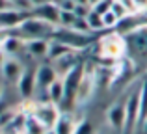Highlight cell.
<instances>
[{
    "label": "cell",
    "mask_w": 147,
    "mask_h": 134,
    "mask_svg": "<svg viewBox=\"0 0 147 134\" xmlns=\"http://www.w3.org/2000/svg\"><path fill=\"white\" fill-rule=\"evenodd\" d=\"M54 32H56V26L49 24V22L41 21V19L34 17V15L30 13V17L26 19L17 30H13V32H9V34H13V36L21 37V39H24V41H30V39H52Z\"/></svg>",
    "instance_id": "obj_1"
},
{
    "label": "cell",
    "mask_w": 147,
    "mask_h": 134,
    "mask_svg": "<svg viewBox=\"0 0 147 134\" xmlns=\"http://www.w3.org/2000/svg\"><path fill=\"white\" fill-rule=\"evenodd\" d=\"M127 51V39L119 32H110L99 39V56L106 62H119Z\"/></svg>",
    "instance_id": "obj_2"
},
{
    "label": "cell",
    "mask_w": 147,
    "mask_h": 134,
    "mask_svg": "<svg viewBox=\"0 0 147 134\" xmlns=\"http://www.w3.org/2000/svg\"><path fill=\"white\" fill-rule=\"evenodd\" d=\"M84 71H86V63L80 62V63H76L67 75L61 76V80H63V90H65V99H63V104L61 106H65V108H73V106H75L76 91H78V86H80V82H82Z\"/></svg>",
    "instance_id": "obj_3"
},
{
    "label": "cell",
    "mask_w": 147,
    "mask_h": 134,
    "mask_svg": "<svg viewBox=\"0 0 147 134\" xmlns=\"http://www.w3.org/2000/svg\"><path fill=\"white\" fill-rule=\"evenodd\" d=\"M52 39L60 41V43L71 47L73 51L80 52V51H84V48H88L91 45V34H82V32H76V30H73V28H61L60 26V28H56Z\"/></svg>",
    "instance_id": "obj_4"
},
{
    "label": "cell",
    "mask_w": 147,
    "mask_h": 134,
    "mask_svg": "<svg viewBox=\"0 0 147 134\" xmlns=\"http://www.w3.org/2000/svg\"><path fill=\"white\" fill-rule=\"evenodd\" d=\"M32 108L28 110L26 114H32L41 125H43L47 131H52V127L56 125L58 117H60V108L54 106L52 102H39V101H32Z\"/></svg>",
    "instance_id": "obj_5"
},
{
    "label": "cell",
    "mask_w": 147,
    "mask_h": 134,
    "mask_svg": "<svg viewBox=\"0 0 147 134\" xmlns=\"http://www.w3.org/2000/svg\"><path fill=\"white\" fill-rule=\"evenodd\" d=\"M125 110H127L125 134H132L136 129H140V86L129 93L125 101Z\"/></svg>",
    "instance_id": "obj_6"
},
{
    "label": "cell",
    "mask_w": 147,
    "mask_h": 134,
    "mask_svg": "<svg viewBox=\"0 0 147 134\" xmlns=\"http://www.w3.org/2000/svg\"><path fill=\"white\" fill-rule=\"evenodd\" d=\"M28 17H30V11H22L19 7L4 9V11H0V30L2 32H13Z\"/></svg>",
    "instance_id": "obj_7"
},
{
    "label": "cell",
    "mask_w": 147,
    "mask_h": 134,
    "mask_svg": "<svg viewBox=\"0 0 147 134\" xmlns=\"http://www.w3.org/2000/svg\"><path fill=\"white\" fill-rule=\"evenodd\" d=\"M127 48L132 54L140 56V58H147V26L134 30V32L127 34Z\"/></svg>",
    "instance_id": "obj_8"
},
{
    "label": "cell",
    "mask_w": 147,
    "mask_h": 134,
    "mask_svg": "<svg viewBox=\"0 0 147 134\" xmlns=\"http://www.w3.org/2000/svg\"><path fill=\"white\" fill-rule=\"evenodd\" d=\"M30 13H32L34 17L41 19V21L49 22V24L56 26V28L60 26V15H61V9H60V6H58V4L52 2V0H49V2H45V4H39V6H34Z\"/></svg>",
    "instance_id": "obj_9"
},
{
    "label": "cell",
    "mask_w": 147,
    "mask_h": 134,
    "mask_svg": "<svg viewBox=\"0 0 147 134\" xmlns=\"http://www.w3.org/2000/svg\"><path fill=\"white\" fill-rule=\"evenodd\" d=\"M24 65L21 63V60L13 58V56H6L2 62V65H0V73H2L4 80L9 84H15L17 86V82L21 80V76L24 75Z\"/></svg>",
    "instance_id": "obj_10"
},
{
    "label": "cell",
    "mask_w": 147,
    "mask_h": 134,
    "mask_svg": "<svg viewBox=\"0 0 147 134\" xmlns=\"http://www.w3.org/2000/svg\"><path fill=\"white\" fill-rule=\"evenodd\" d=\"M60 78V75H58L56 67L52 65L50 62L47 63H39V65L36 67V84H37V91H47L49 86L52 82H56V80Z\"/></svg>",
    "instance_id": "obj_11"
},
{
    "label": "cell",
    "mask_w": 147,
    "mask_h": 134,
    "mask_svg": "<svg viewBox=\"0 0 147 134\" xmlns=\"http://www.w3.org/2000/svg\"><path fill=\"white\" fill-rule=\"evenodd\" d=\"M108 123L114 131L117 132H125V125H127V110H125V101L114 102V104L108 108Z\"/></svg>",
    "instance_id": "obj_12"
},
{
    "label": "cell",
    "mask_w": 147,
    "mask_h": 134,
    "mask_svg": "<svg viewBox=\"0 0 147 134\" xmlns=\"http://www.w3.org/2000/svg\"><path fill=\"white\" fill-rule=\"evenodd\" d=\"M17 90H19V95H21L24 101H34L37 93V84H36V69L30 71L26 69L24 75L21 76V80L17 82Z\"/></svg>",
    "instance_id": "obj_13"
},
{
    "label": "cell",
    "mask_w": 147,
    "mask_h": 134,
    "mask_svg": "<svg viewBox=\"0 0 147 134\" xmlns=\"http://www.w3.org/2000/svg\"><path fill=\"white\" fill-rule=\"evenodd\" d=\"M97 86V80H95V75L86 67L82 76V82L78 86V91H76V99H75V104H84V102L90 101L91 93H93V88Z\"/></svg>",
    "instance_id": "obj_14"
},
{
    "label": "cell",
    "mask_w": 147,
    "mask_h": 134,
    "mask_svg": "<svg viewBox=\"0 0 147 134\" xmlns=\"http://www.w3.org/2000/svg\"><path fill=\"white\" fill-rule=\"evenodd\" d=\"M49 47H50V39H30L26 41L24 51L36 60H47Z\"/></svg>",
    "instance_id": "obj_15"
},
{
    "label": "cell",
    "mask_w": 147,
    "mask_h": 134,
    "mask_svg": "<svg viewBox=\"0 0 147 134\" xmlns=\"http://www.w3.org/2000/svg\"><path fill=\"white\" fill-rule=\"evenodd\" d=\"M54 134H75L76 131V123L73 119V116L69 112H60V117H58L56 125L52 127Z\"/></svg>",
    "instance_id": "obj_16"
},
{
    "label": "cell",
    "mask_w": 147,
    "mask_h": 134,
    "mask_svg": "<svg viewBox=\"0 0 147 134\" xmlns=\"http://www.w3.org/2000/svg\"><path fill=\"white\" fill-rule=\"evenodd\" d=\"M63 99H65V90H63V80L58 78L56 82H52L47 90V101L52 102L54 106L60 108L63 104Z\"/></svg>",
    "instance_id": "obj_17"
},
{
    "label": "cell",
    "mask_w": 147,
    "mask_h": 134,
    "mask_svg": "<svg viewBox=\"0 0 147 134\" xmlns=\"http://www.w3.org/2000/svg\"><path fill=\"white\" fill-rule=\"evenodd\" d=\"M71 52H76V51H73L71 47H67V45L60 43V41H54V39H50V47H49L47 62L54 63V62H58L60 58H63V56L71 54Z\"/></svg>",
    "instance_id": "obj_18"
},
{
    "label": "cell",
    "mask_w": 147,
    "mask_h": 134,
    "mask_svg": "<svg viewBox=\"0 0 147 134\" xmlns=\"http://www.w3.org/2000/svg\"><path fill=\"white\" fill-rule=\"evenodd\" d=\"M22 132L24 134H47V129L32 116L24 114V123H22Z\"/></svg>",
    "instance_id": "obj_19"
},
{
    "label": "cell",
    "mask_w": 147,
    "mask_h": 134,
    "mask_svg": "<svg viewBox=\"0 0 147 134\" xmlns=\"http://www.w3.org/2000/svg\"><path fill=\"white\" fill-rule=\"evenodd\" d=\"M147 119V76L140 84V125Z\"/></svg>",
    "instance_id": "obj_20"
},
{
    "label": "cell",
    "mask_w": 147,
    "mask_h": 134,
    "mask_svg": "<svg viewBox=\"0 0 147 134\" xmlns=\"http://www.w3.org/2000/svg\"><path fill=\"white\" fill-rule=\"evenodd\" d=\"M86 21H88V26H90L91 32H99V30H104V24H102V15L95 13L93 9L90 11V15L86 17Z\"/></svg>",
    "instance_id": "obj_21"
},
{
    "label": "cell",
    "mask_w": 147,
    "mask_h": 134,
    "mask_svg": "<svg viewBox=\"0 0 147 134\" xmlns=\"http://www.w3.org/2000/svg\"><path fill=\"white\" fill-rule=\"evenodd\" d=\"M102 24H104V30L117 28V24H119V17L110 9V11H106V13L102 15Z\"/></svg>",
    "instance_id": "obj_22"
},
{
    "label": "cell",
    "mask_w": 147,
    "mask_h": 134,
    "mask_svg": "<svg viewBox=\"0 0 147 134\" xmlns=\"http://www.w3.org/2000/svg\"><path fill=\"white\" fill-rule=\"evenodd\" d=\"M112 4H114V0H100L97 6H93L91 9H93L95 13H99V15H104L106 11L112 9Z\"/></svg>",
    "instance_id": "obj_23"
},
{
    "label": "cell",
    "mask_w": 147,
    "mask_h": 134,
    "mask_svg": "<svg viewBox=\"0 0 147 134\" xmlns=\"http://www.w3.org/2000/svg\"><path fill=\"white\" fill-rule=\"evenodd\" d=\"M75 134H95L93 131V125L90 123V121H82V123L76 125V131Z\"/></svg>",
    "instance_id": "obj_24"
},
{
    "label": "cell",
    "mask_w": 147,
    "mask_h": 134,
    "mask_svg": "<svg viewBox=\"0 0 147 134\" xmlns=\"http://www.w3.org/2000/svg\"><path fill=\"white\" fill-rule=\"evenodd\" d=\"M117 2L121 4V6L125 7L127 11H129V15H130V13H136V11H138L136 2H134V0H117Z\"/></svg>",
    "instance_id": "obj_25"
},
{
    "label": "cell",
    "mask_w": 147,
    "mask_h": 134,
    "mask_svg": "<svg viewBox=\"0 0 147 134\" xmlns=\"http://www.w3.org/2000/svg\"><path fill=\"white\" fill-rule=\"evenodd\" d=\"M138 11H147V0H134Z\"/></svg>",
    "instance_id": "obj_26"
},
{
    "label": "cell",
    "mask_w": 147,
    "mask_h": 134,
    "mask_svg": "<svg viewBox=\"0 0 147 134\" xmlns=\"http://www.w3.org/2000/svg\"><path fill=\"white\" fill-rule=\"evenodd\" d=\"M11 7H15V6L9 2V0H0V11H4V9H11Z\"/></svg>",
    "instance_id": "obj_27"
},
{
    "label": "cell",
    "mask_w": 147,
    "mask_h": 134,
    "mask_svg": "<svg viewBox=\"0 0 147 134\" xmlns=\"http://www.w3.org/2000/svg\"><path fill=\"white\" fill-rule=\"evenodd\" d=\"M140 131H142V132H144V134H147V119H145V121H144V123H142V125H140Z\"/></svg>",
    "instance_id": "obj_28"
},
{
    "label": "cell",
    "mask_w": 147,
    "mask_h": 134,
    "mask_svg": "<svg viewBox=\"0 0 147 134\" xmlns=\"http://www.w3.org/2000/svg\"><path fill=\"white\" fill-rule=\"evenodd\" d=\"M99 2H100V0H88V6H90V7H93V6H97Z\"/></svg>",
    "instance_id": "obj_29"
},
{
    "label": "cell",
    "mask_w": 147,
    "mask_h": 134,
    "mask_svg": "<svg viewBox=\"0 0 147 134\" xmlns=\"http://www.w3.org/2000/svg\"><path fill=\"white\" fill-rule=\"evenodd\" d=\"M52 2H54V4H60V2H63V0H52Z\"/></svg>",
    "instance_id": "obj_30"
},
{
    "label": "cell",
    "mask_w": 147,
    "mask_h": 134,
    "mask_svg": "<svg viewBox=\"0 0 147 134\" xmlns=\"http://www.w3.org/2000/svg\"><path fill=\"white\" fill-rule=\"evenodd\" d=\"M0 97H2V84H0Z\"/></svg>",
    "instance_id": "obj_31"
},
{
    "label": "cell",
    "mask_w": 147,
    "mask_h": 134,
    "mask_svg": "<svg viewBox=\"0 0 147 134\" xmlns=\"http://www.w3.org/2000/svg\"><path fill=\"white\" fill-rule=\"evenodd\" d=\"M47 134H54V131H47Z\"/></svg>",
    "instance_id": "obj_32"
}]
</instances>
